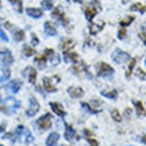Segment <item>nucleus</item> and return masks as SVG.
I'll use <instances>...</instances> for the list:
<instances>
[{
  "instance_id": "1",
  "label": "nucleus",
  "mask_w": 146,
  "mask_h": 146,
  "mask_svg": "<svg viewBox=\"0 0 146 146\" xmlns=\"http://www.w3.org/2000/svg\"><path fill=\"white\" fill-rule=\"evenodd\" d=\"M114 73L113 68L108 64H105V62H100L98 65H97V74L100 77H108V76H111Z\"/></svg>"
},
{
  "instance_id": "2",
  "label": "nucleus",
  "mask_w": 146,
  "mask_h": 146,
  "mask_svg": "<svg viewBox=\"0 0 146 146\" xmlns=\"http://www.w3.org/2000/svg\"><path fill=\"white\" fill-rule=\"evenodd\" d=\"M37 126L41 129V130H48L50 126H52V115L50 114H45L40 117L37 119Z\"/></svg>"
},
{
  "instance_id": "3",
  "label": "nucleus",
  "mask_w": 146,
  "mask_h": 146,
  "mask_svg": "<svg viewBox=\"0 0 146 146\" xmlns=\"http://www.w3.org/2000/svg\"><path fill=\"white\" fill-rule=\"evenodd\" d=\"M111 58L114 62H118V64H122V62H126L130 60V56L126 52H122V50H115L114 53L111 54Z\"/></svg>"
},
{
  "instance_id": "4",
  "label": "nucleus",
  "mask_w": 146,
  "mask_h": 146,
  "mask_svg": "<svg viewBox=\"0 0 146 146\" xmlns=\"http://www.w3.org/2000/svg\"><path fill=\"white\" fill-rule=\"evenodd\" d=\"M38 109H40V105H38L37 100L35 97H31L29 98V109L27 110V115L28 117H33L35 114H37Z\"/></svg>"
},
{
  "instance_id": "5",
  "label": "nucleus",
  "mask_w": 146,
  "mask_h": 146,
  "mask_svg": "<svg viewBox=\"0 0 146 146\" xmlns=\"http://www.w3.org/2000/svg\"><path fill=\"white\" fill-rule=\"evenodd\" d=\"M64 135H65V139L69 141V142H72V141L78 138L76 130H74L72 126H69V125H65V133H64Z\"/></svg>"
},
{
  "instance_id": "6",
  "label": "nucleus",
  "mask_w": 146,
  "mask_h": 146,
  "mask_svg": "<svg viewBox=\"0 0 146 146\" xmlns=\"http://www.w3.org/2000/svg\"><path fill=\"white\" fill-rule=\"evenodd\" d=\"M68 93H69V96L72 97V98H80V97H82V94H84V90H82V88H80V86H70V88L68 89Z\"/></svg>"
},
{
  "instance_id": "7",
  "label": "nucleus",
  "mask_w": 146,
  "mask_h": 146,
  "mask_svg": "<svg viewBox=\"0 0 146 146\" xmlns=\"http://www.w3.org/2000/svg\"><path fill=\"white\" fill-rule=\"evenodd\" d=\"M0 56H1V62H3L5 66L11 65L12 62H13V57H12V54L9 50H3V52L0 53Z\"/></svg>"
},
{
  "instance_id": "8",
  "label": "nucleus",
  "mask_w": 146,
  "mask_h": 146,
  "mask_svg": "<svg viewBox=\"0 0 146 146\" xmlns=\"http://www.w3.org/2000/svg\"><path fill=\"white\" fill-rule=\"evenodd\" d=\"M84 11H85V16H86V19H88L89 21L97 15V7L94 5V4H90V5H88V7H85Z\"/></svg>"
},
{
  "instance_id": "9",
  "label": "nucleus",
  "mask_w": 146,
  "mask_h": 146,
  "mask_svg": "<svg viewBox=\"0 0 146 146\" xmlns=\"http://www.w3.org/2000/svg\"><path fill=\"white\" fill-rule=\"evenodd\" d=\"M21 86H23V82H21L20 80H12L11 82H9V85H8L7 89H8V90H9L11 93H13V94H15V93L19 92Z\"/></svg>"
},
{
  "instance_id": "10",
  "label": "nucleus",
  "mask_w": 146,
  "mask_h": 146,
  "mask_svg": "<svg viewBox=\"0 0 146 146\" xmlns=\"http://www.w3.org/2000/svg\"><path fill=\"white\" fill-rule=\"evenodd\" d=\"M58 138H60L58 133L53 131V133H50V134L48 135V138H46V141H45V145L46 146H56L58 142Z\"/></svg>"
},
{
  "instance_id": "11",
  "label": "nucleus",
  "mask_w": 146,
  "mask_h": 146,
  "mask_svg": "<svg viewBox=\"0 0 146 146\" xmlns=\"http://www.w3.org/2000/svg\"><path fill=\"white\" fill-rule=\"evenodd\" d=\"M44 31H45L46 35H49V36H54L56 33H57L54 25L50 23V21H45V23H44Z\"/></svg>"
},
{
  "instance_id": "12",
  "label": "nucleus",
  "mask_w": 146,
  "mask_h": 146,
  "mask_svg": "<svg viewBox=\"0 0 146 146\" xmlns=\"http://www.w3.org/2000/svg\"><path fill=\"white\" fill-rule=\"evenodd\" d=\"M27 15L33 17V19H38L42 16V11L38 8H27Z\"/></svg>"
},
{
  "instance_id": "13",
  "label": "nucleus",
  "mask_w": 146,
  "mask_h": 146,
  "mask_svg": "<svg viewBox=\"0 0 146 146\" xmlns=\"http://www.w3.org/2000/svg\"><path fill=\"white\" fill-rule=\"evenodd\" d=\"M50 108H52V110H53L58 117H65V111L61 109V105L60 104H57V102H50Z\"/></svg>"
},
{
  "instance_id": "14",
  "label": "nucleus",
  "mask_w": 146,
  "mask_h": 146,
  "mask_svg": "<svg viewBox=\"0 0 146 146\" xmlns=\"http://www.w3.org/2000/svg\"><path fill=\"white\" fill-rule=\"evenodd\" d=\"M52 17H54V19H58V20H61L62 24H66V19L64 17L62 12L60 11V8H54L53 12H52Z\"/></svg>"
},
{
  "instance_id": "15",
  "label": "nucleus",
  "mask_w": 146,
  "mask_h": 146,
  "mask_svg": "<svg viewBox=\"0 0 146 146\" xmlns=\"http://www.w3.org/2000/svg\"><path fill=\"white\" fill-rule=\"evenodd\" d=\"M77 53H73V52H69V50H65V53H64V60H65L66 62H76L77 61Z\"/></svg>"
},
{
  "instance_id": "16",
  "label": "nucleus",
  "mask_w": 146,
  "mask_h": 146,
  "mask_svg": "<svg viewBox=\"0 0 146 146\" xmlns=\"http://www.w3.org/2000/svg\"><path fill=\"white\" fill-rule=\"evenodd\" d=\"M102 28H104V23H100L98 25L90 23V25H89V32H90L92 35H96V33H98V32L102 29Z\"/></svg>"
},
{
  "instance_id": "17",
  "label": "nucleus",
  "mask_w": 146,
  "mask_h": 146,
  "mask_svg": "<svg viewBox=\"0 0 146 146\" xmlns=\"http://www.w3.org/2000/svg\"><path fill=\"white\" fill-rule=\"evenodd\" d=\"M5 104L9 106V108H13V110H16V109H19L20 108V102L19 101H16L13 97H8L7 100H5Z\"/></svg>"
},
{
  "instance_id": "18",
  "label": "nucleus",
  "mask_w": 146,
  "mask_h": 146,
  "mask_svg": "<svg viewBox=\"0 0 146 146\" xmlns=\"http://www.w3.org/2000/svg\"><path fill=\"white\" fill-rule=\"evenodd\" d=\"M42 82H44V89H45L46 92H54V90H56L54 85L50 82V78H49V77H45Z\"/></svg>"
},
{
  "instance_id": "19",
  "label": "nucleus",
  "mask_w": 146,
  "mask_h": 146,
  "mask_svg": "<svg viewBox=\"0 0 146 146\" xmlns=\"http://www.w3.org/2000/svg\"><path fill=\"white\" fill-rule=\"evenodd\" d=\"M134 105L137 106V113H138V115H143V117H146V111H145V109H143L142 102L134 101Z\"/></svg>"
},
{
  "instance_id": "20",
  "label": "nucleus",
  "mask_w": 146,
  "mask_h": 146,
  "mask_svg": "<svg viewBox=\"0 0 146 146\" xmlns=\"http://www.w3.org/2000/svg\"><path fill=\"white\" fill-rule=\"evenodd\" d=\"M61 48L64 50H69L70 48H73V41H72V40H62Z\"/></svg>"
},
{
  "instance_id": "21",
  "label": "nucleus",
  "mask_w": 146,
  "mask_h": 146,
  "mask_svg": "<svg viewBox=\"0 0 146 146\" xmlns=\"http://www.w3.org/2000/svg\"><path fill=\"white\" fill-rule=\"evenodd\" d=\"M135 64H137V58H130V64H129V68H127V72H126V76L129 77L131 74V72H133V69H134Z\"/></svg>"
},
{
  "instance_id": "22",
  "label": "nucleus",
  "mask_w": 146,
  "mask_h": 146,
  "mask_svg": "<svg viewBox=\"0 0 146 146\" xmlns=\"http://www.w3.org/2000/svg\"><path fill=\"white\" fill-rule=\"evenodd\" d=\"M101 94L105 97H109V98H111V100H114L115 97H117V90H111V92H106V90H102L101 92Z\"/></svg>"
},
{
  "instance_id": "23",
  "label": "nucleus",
  "mask_w": 146,
  "mask_h": 146,
  "mask_svg": "<svg viewBox=\"0 0 146 146\" xmlns=\"http://www.w3.org/2000/svg\"><path fill=\"white\" fill-rule=\"evenodd\" d=\"M41 7L44 8V9H52L53 3H52V0H42V1H41Z\"/></svg>"
},
{
  "instance_id": "24",
  "label": "nucleus",
  "mask_w": 146,
  "mask_h": 146,
  "mask_svg": "<svg viewBox=\"0 0 146 146\" xmlns=\"http://www.w3.org/2000/svg\"><path fill=\"white\" fill-rule=\"evenodd\" d=\"M131 11H141V12H145L146 11V7L142 5V4H133L130 7Z\"/></svg>"
},
{
  "instance_id": "25",
  "label": "nucleus",
  "mask_w": 146,
  "mask_h": 146,
  "mask_svg": "<svg viewBox=\"0 0 146 146\" xmlns=\"http://www.w3.org/2000/svg\"><path fill=\"white\" fill-rule=\"evenodd\" d=\"M111 118L114 119V121H117V122H121V114H119L118 113V110H117V109H113V110H111Z\"/></svg>"
},
{
  "instance_id": "26",
  "label": "nucleus",
  "mask_w": 146,
  "mask_h": 146,
  "mask_svg": "<svg viewBox=\"0 0 146 146\" xmlns=\"http://www.w3.org/2000/svg\"><path fill=\"white\" fill-rule=\"evenodd\" d=\"M13 38H15L16 41H21V40L24 38V32L20 31V29H17V31L13 33Z\"/></svg>"
},
{
  "instance_id": "27",
  "label": "nucleus",
  "mask_w": 146,
  "mask_h": 146,
  "mask_svg": "<svg viewBox=\"0 0 146 146\" xmlns=\"http://www.w3.org/2000/svg\"><path fill=\"white\" fill-rule=\"evenodd\" d=\"M36 61H37V64L40 66H42L46 61V54L44 53V54H41V56H37V57H36Z\"/></svg>"
},
{
  "instance_id": "28",
  "label": "nucleus",
  "mask_w": 146,
  "mask_h": 146,
  "mask_svg": "<svg viewBox=\"0 0 146 146\" xmlns=\"http://www.w3.org/2000/svg\"><path fill=\"white\" fill-rule=\"evenodd\" d=\"M134 20V17L133 16H130V17H126V19H123V20H121V25L122 27H126V25H129V24H131V21Z\"/></svg>"
},
{
  "instance_id": "29",
  "label": "nucleus",
  "mask_w": 146,
  "mask_h": 146,
  "mask_svg": "<svg viewBox=\"0 0 146 146\" xmlns=\"http://www.w3.org/2000/svg\"><path fill=\"white\" fill-rule=\"evenodd\" d=\"M29 82L31 84H35L36 82V70L35 69H29Z\"/></svg>"
},
{
  "instance_id": "30",
  "label": "nucleus",
  "mask_w": 146,
  "mask_h": 146,
  "mask_svg": "<svg viewBox=\"0 0 146 146\" xmlns=\"http://www.w3.org/2000/svg\"><path fill=\"white\" fill-rule=\"evenodd\" d=\"M24 133H25V142H27V143H31L32 141H33V137H32V134L29 133V130L24 129Z\"/></svg>"
},
{
  "instance_id": "31",
  "label": "nucleus",
  "mask_w": 146,
  "mask_h": 146,
  "mask_svg": "<svg viewBox=\"0 0 146 146\" xmlns=\"http://www.w3.org/2000/svg\"><path fill=\"white\" fill-rule=\"evenodd\" d=\"M8 78H9V70L5 69L4 73L1 74V77H0V82H4V81H7Z\"/></svg>"
},
{
  "instance_id": "32",
  "label": "nucleus",
  "mask_w": 146,
  "mask_h": 146,
  "mask_svg": "<svg viewBox=\"0 0 146 146\" xmlns=\"http://www.w3.org/2000/svg\"><path fill=\"white\" fill-rule=\"evenodd\" d=\"M81 106L85 109V110H88L89 113H98V110H94V109H90V105L89 104H85V102H82L81 104Z\"/></svg>"
},
{
  "instance_id": "33",
  "label": "nucleus",
  "mask_w": 146,
  "mask_h": 146,
  "mask_svg": "<svg viewBox=\"0 0 146 146\" xmlns=\"http://www.w3.org/2000/svg\"><path fill=\"white\" fill-rule=\"evenodd\" d=\"M50 61H52V64H54V65H57L58 61H60V58H58V56L56 53H53L52 56H50Z\"/></svg>"
},
{
  "instance_id": "34",
  "label": "nucleus",
  "mask_w": 146,
  "mask_h": 146,
  "mask_svg": "<svg viewBox=\"0 0 146 146\" xmlns=\"http://www.w3.org/2000/svg\"><path fill=\"white\" fill-rule=\"evenodd\" d=\"M24 53H25V56H28V57H29V56H32V54H33V49H32V48H29V46H25V48H24Z\"/></svg>"
},
{
  "instance_id": "35",
  "label": "nucleus",
  "mask_w": 146,
  "mask_h": 146,
  "mask_svg": "<svg viewBox=\"0 0 146 146\" xmlns=\"http://www.w3.org/2000/svg\"><path fill=\"white\" fill-rule=\"evenodd\" d=\"M24 129H25V127H24L23 125H19V126H17V129H16V135H21V134H23Z\"/></svg>"
},
{
  "instance_id": "36",
  "label": "nucleus",
  "mask_w": 146,
  "mask_h": 146,
  "mask_svg": "<svg viewBox=\"0 0 146 146\" xmlns=\"http://www.w3.org/2000/svg\"><path fill=\"white\" fill-rule=\"evenodd\" d=\"M88 142L90 143V146H98V142H97V139H94V138H88Z\"/></svg>"
},
{
  "instance_id": "37",
  "label": "nucleus",
  "mask_w": 146,
  "mask_h": 146,
  "mask_svg": "<svg viewBox=\"0 0 146 146\" xmlns=\"http://www.w3.org/2000/svg\"><path fill=\"white\" fill-rule=\"evenodd\" d=\"M9 1H11L12 4H17V9L21 11V5H20V4H21V0H9Z\"/></svg>"
},
{
  "instance_id": "38",
  "label": "nucleus",
  "mask_w": 146,
  "mask_h": 146,
  "mask_svg": "<svg viewBox=\"0 0 146 146\" xmlns=\"http://www.w3.org/2000/svg\"><path fill=\"white\" fill-rule=\"evenodd\" d=\"M0 38H1L3 41H5V42L8 41V37H7V35H5V33H4V32L1 31V29H0Z\"/></svg>"
},
{
  "instance_id": "39",
  "label": "nucleus",
  "mask_w": 146,
  "mask_h": 146,
  "mask_svg": "<svg viewBox=\"0 0 146 146\" xmlns=\"http://www.w3.org/2000/svg\"><path fill=\"white\" fill-rule=\"evenodd\" d=\"M125 33H126V32H125V29H121V31L118 32V37L119 38H123V37H125Z\"/></svg>"
},
{
  "instance_id": "40",
  "label": "nucleus",
  "mask_w": 146,
  "mask_h": 146,
  "mask_svg": "<svg viewBox=\"0 0 146 146\" xmlns=\"http://www.w3.org/2000/svg\"><path fill=\"white\" fill-rule=\"evenodd\" d=\"M139 37L142 38L143 41H145V44H146V35H145V32H141V33H139Z\"/></svg>"
},
{
  "instance_id": "41",
  "label": "nucleus",
  "mask_w": 146,
  "mask_h": 146,
  "mask_svg": "<svg viewBox=\"0 0 146 146\" xmlns=\"http://www.w3.org/2000/svg\"><path fill=\"white\" fill-rule=\"evenodd\" d=\"M32 42H33V45L37 44V37H36V35H32Z\"/></svg>"
},
{
  "instance_id": "42",
  "label": "nucleus",
  "mask_w": 146,
  "mask_h": 146,
  "mask_svg": "<svg viewBox=\"0 0 146 146\" xmlns=\"http://www.w3.org/2000/svg\"><path fill=\"white\" fill-rule=\"evenodd\" d=\"M137 74H138V76H139V74H141V78H145V73H143L141 69H138V70H137Z\"/></svg>"
},
{
  "instance_id": "43",
  "label": "nucleus",
  "mask_w": 146,
  "mask_h": 146,
  "mask_svg": "<svg viewBox=\"0 0 146 146\" xmlns=\"http://www.w3.org/2000/svg\"><path fill=\"white\" fill-rule=\"evenodd\" d=\"M125 113H126V115H130V113H131L130 109H126V111H125Z\"/></svg>"
},
{
  "instance_id": "44",
  "label": "nucleus",
  "mask_w": 146,
  "mask_h": 146,
  "mask_svg": "<svg viewBox=\"0 0 146 146\" xmlns=\"http://www.w3.org/2000/svg\"><path fill=\"white\" fill-rule=\"evenodd\" d=\"M142 142L146 145V135H143V137H142Z\"/></svg>"
},
{
  "instance_id": "45",
  "label": "nucleus",
  "mask_w": 146,
  "mask_h": 146,
  "mask_svg": "<svg viewBox=\"0 0 146 146\" xmlns=\"http://www.w3.org/2000/svg\"><path fill=\"white\" fill-rule=\"evenodd\" d=\"M74 1H77V3H82V0H74Z\"/></svg>"
},
{
  "instance_id": "46",
  "label": "nucleus",
  "mask_w": 146,
  "mask_h": 146,
  "mask_svg": "<svg viewBox=\"0 0 146 146\" xmlns=\"http://www.w3.org/2000/svg\"><path fill=\"white\" fill-rule=\"evenodd\" d=\"M0 131H3V129H1V127H0Z\"/></svg>"
},
{
  "instance_id": "47",
  "label": "nucleus",
  "mask_w": 146,
  "mask_h": 146,
  "mask_svg": "<svg viewBox=\"0 0 146 146\" xmlns=\"http://www.w3.org/2000/svg\"><path fill=\"white\" fill-rule=\"evenodd\" d=\"M145 64H146V60H145Z\"/></svg>"
},
{
  "instance_id": "48",
  "label": "nucleus",
  "mask_w": 146,
  "mask_h": 146,
  "mask_svg": "<svg viewBox=\"0 0 146 146\" xmlns=\"http://www.w3.org/2000/svg\"><path fill=\"white\" fill-rule=\"evenodd\" d=\"M129 146H131V145H129Z\"/></svg>"
},
{
  "instance_id": "49",
  "label": "nucleus",
  "mask_w": 146,
  "mask_h": 146,
  "mask_svg": "<svg viewBox=\"0 0 146 146\" xmlns=\"http://www.w3.org/2000/svg\"><path fill=\"white\" fill-rule=\"evenodd\" d=\"M0 146H1V145H0Z\"/></svg>"
}]
</instances>
